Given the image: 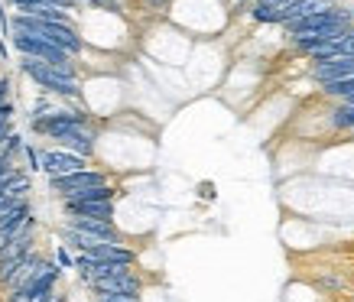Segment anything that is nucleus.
Instances as JSON below:
<instances>
[{
    "label": "nucleus",
    "mask_w": 354,
    "mask_h": 302,
    "mask_svg": "<svg viewBox=\"0 0 354 302\" xmlns=\"http://www.w3.org/2000/svg\"><path fill=\"white\" fill-rule=\"evenodd\" d=\"M13 46H17L26 59H39V62L55 65V68H62V72L72 75V53H65L62 46L49 43V39H39V36H23V32L13 36Z\"/></svg>",
    "instance_id": "2"
},
{
    "label": "nucleus",
    "mask_w": 354,
    "mask_h": 302,
    "mask_svg": "<svg viewBox=\"0 0 354 302\" xmlns=\"http://www.w3.org/2000/svg\"><path fill=\"white\" fill-rule=\"evenodd\" d=\"M111 198H114V189L111 185H97V189H85V192L72 195L65 202H111Z\"/></svg>",
    "instance_id": "15"
},
{
    "label": "nucleus",
    "mask_w": 354,
    "mask_h": 302,
    "mask_svg": "<svg viewBox=\"0 0 354 302\" xmlns=\"http://www.w3.org/2000/svg\"><path fill=\"white\" fill-rule=\"evenodd\" d=\"M62 147L68 153H75V156H91V153H95V133H91V130L82 124L78 130H72V133L65 137Z\"/></svg>",
    "instance_id": "14"
},
{
    "label": "nucleus",
    "mask_w": 354,
    "mask_h": 302,
    "mask_svg": "<svg viewBox=\"0 0 354 302\" xmlns=\"http://www.w3.org/2000/svg\"><path fill=\"white\" fill-rule=\"evenodd\" d=\"M97 302H137V296H97Z\"/></svg>",
    "instance_id": "18"
},
{
    "label": "nucleus",
    "mask_w": 354,
    "mask_h": 302,
    "mask_svg": "<svg viewBox=\"0 0 354 302\" xmlns=\"http://www.w3.org/2000/svg\"><path fill=\"white\" fill-rule=\"evenodd\" d=\"M55 257H59V263H62V267H75V260L68 257V254H65V250H62V247L55 250Z\"/></svg>",
    "instance_id": "20"
},
{
    "label": "nucleus",
    "mask_w": 354,
    "mask_h": 302,
    "mask_svg": "<svg viewBox=\"0 0 354 302\" xmlns=\"http://www.w3.org/2000/svg\"><path fill=\"white\" fill-rule=\"evenodd\" d=\"M10 117H13V104H3V108H0V124H7Z\"/></svg>",
    "instance_id": "21"
},
{
    "label": "nucleus",
    "mask_w": 354,
    "mask_h": 302,
    "mask_svg": "<svg viewBox=\"0 0 354 302\" xmlns=\"http://www.w3.org/2000/svg\"><path fill=\"white\" fill-rule=\"evenodd\" d=\"M30 244H32V234H26V238H20V240H13V244H7V247H0V263L17 260V257H26V254H30Z\"/></svg>",
    "instance_id": "16"
},
{
    "label": "nucleus",
    "mask_w": 354,
    "mask_h": 302,
    "mask_svg": "<svg viewBox=\"0 0 354 302\" xmlns=\"http://www.w3.org/2000/svg\"><path fill=\"white\" fill-rule=\"evenodd\" d=\"M23 72L36 82V85H43L46 91H55V95H68L75 97L78 95V85H75V75H68L62 68H55V65H46L39 59H23Z\"/></svg>",
    "instance_id": "3"
},
{
    "label": "nucleus",
    "mask_w": 354,
    "mask_h": 302,
    "mask_svg": "<svg viewBox=\"0 0 354 302\" xmlns=\"http://www.w3.org/2000/svg\"><path fill=\"white\" fill-rule=\"evenodd\" d=\"M49 302H62V299H59V296H53V299H49Z\"/></svg>",
    "instance_id": "22"
},
{
    "label": "nucleus",
    "mask_w": 354,
    "mask_h": 302,
    "mask_svg": "<svg viewBox=\"0 0 354 302\" xmlns=\"http://www.w3.org/2000/svg\"><path fill=\"white\" fill-rule=\"evenodd\" d=\"M7 91H10V82H7V78H0V108H3V104H10V101H7Z\"/></svg>",
    "instance_id": "19"
},
{
    "label": "nucleus",
    "mask_w": 354,
    "mask_h": 302,
    "mask_svg": "<svg viewBox=\"0 0 354 302\" xmlns=\"http://www.w3.org/2000/svg\"><path fill=\"white\" fill-rule=\"evenodd\" d=\"M39 169L49 173V179H62V176H75L85 169V156H75L68 150H46L39 156Z\"/></svg>",
    "instance_id": "5"
},
{
    "label": "nucleus",
    "mask_w": 354,
    "mask_h": 302,
    "mask_svg": "<svg viewBox=\"0 0 354 302\" xmlns=\"http://www.w3.org/2000/svg\"><path fill=\"white\" fill-rule=\"evenodd\" d=\"M85 124V114H72V111H59V114H49V117H36L32 120V127L46 133V137H53V140H65L72 130H78Z\"/></svg>",
    "instance_id": "6"
},
{
    "label": "nucleus",
    "mask_w": 354,
    "mask_h": 302,
    "mask_svg": "<svg viewBox=\"0 0 354 302\" xmlns=\"http://www.w3.org/2000/svg\"><path fill=\"white\" fill-rule=\"evenodd\" d=\"M348 30V13L338 10V7H328V10L315 13V17H306V20L292 23L290 32L292 39H306V36H319V32H338Z\"/></svg>",
    "instance_id": "4"
},
{
    "label": "nucleus",
    "mask_w": 354,
    "mask_h": 302,
    "mask_svg": "<svg viewBox=\"0 0 354 302\" xmlns=\"http://www.w3.org/2000/svg\"><path fill=\"white\" fill-rule=\"evenodd\" d=\"M97 185H108L101 173H91V169H82L75 176H62V179H53V192H59L62 198H72V195L85 192V189H97Z\"/></svg>",
    "instance_id": "7"
},
{
    "label": "nucleus",
    "mask_w": 354,
    "mask_h": 302,
    "mask_svg": "<svg viewBox=\"0 0 354 302\" xmlns=\"http://www.w3.org/2000/svg\"><path fill=\"white\" fill-rule=\"evenodd\" d=\"M65 227H75V231H85L91 238H101V240H111V244H120V234L114 221H104V218H72Z\"/></svg>",
    "instance_id": "9"
},
{
    "label": "nucleus",
    "mask_w": 354,
    "mask_h": 302,
    "mask_svg": "<svg viewBox=\"0 0 354 302\" xmlns=\"http://www.w3.org/2000/svg\"><path fill=\"white\" fill-rule=\"evenodd\" d=\"M332 3L328 0H296L290 10L283 13V23L286 26H292V23H299V20H306V17H315V13H322V10H328Z\"/></svg>",
    "instance_id": "12"
},
{
    "label": "nucleus",
    "mask_w": 354,
    "mask_h": 302,
    "mask_svg": "<svg viewBox=\"0 0 354 302\" xmlns=\"http://www.w3.org/2000/svg\"><path fill=\"white\" fill-rule=\"evenodd\" d=\"M97 296H137L140 292V280L133 273H120V276H97L91 280Z\"/></svg>",
    "instance_id": "8"
},
{
    "label": "nucleus",
    "mask_w": 354,
    "mask_h": 302,
    "mask_svg": "<svg viewBox=\"0 0 354 302\" xmlns=\"http://www.w3.org/2000/svg\"><path fill=\"white\" fill-rule=\"evenodd\" d=\"M325 95L344 97L348 104H354V75H351V78H344V82H332V85H325Z\"/></svg>",
    "instance_id": "17"
},
{
    "label": "nucleus",
    "mask_w": 354,
    "mask_h": 302,
    "mask_svg": "<svg viewBox=\"0 0 354 302\" xmlns=\"http://www.w3.org/2000/svg\"><path fill=\"white\" fill-rule=\"evenodd\" d=\"M354 55V30H348L344 36L332 39L328 46H322L319 53H312L315 62H332V59H351Z\"/></svg>",
    "instance_id": "11"
},
{
    "label": "nucleus",
    "mask_w": 354,
    "mask_h": 302,
    "mask_svg": "<svg viewBox=\"0 0 354 302\" xmlns=\"http://www.w3.org/2000/svg\"><path fill=\"white\" fill-rule=\"evenodd\" d=\"M354 75V55L351 59H332V62H319L315 65V78L322 85H332V82H344V78Z\"/></svg>",
    "instance_id": "10"
},
{
    "label": "nucleus",
    "mask_w": 354,
    "mask_h": 302,
    "mask_svg": "<svg viewBox=\"0 0 354 302\" xmlns=\"http://www.w3.org/2000/svg\"><path fill=\"white\" fill-rule=\"evenodd\" d=\"M13 30L23 32V36H39V39H49V43L62 46L65 53H78V49H82V39L75 36V30H72L68 23L36 20V17H17V20H13Z\"/></svg>",
    "instance_id": "1"
},
{
    "label": "nucleus",
    "mask_w": 354,
    "mask_h": 302,
    "mask_svg": "<svg viewBox=\"0 0 354 302\" xmlns=\"http://www.w3.org/2000/svg\"><path fill=\"white\" fill-rule=\"evenodd\" d=\"M65 211L72 218H104V221H111L114 205L111 202H65Z\"/></svg>",
    "instance_id": "13"
}]
</instances>
